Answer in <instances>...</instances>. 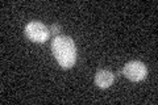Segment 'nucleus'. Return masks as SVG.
<instances>
[{
	"label": "nucleus",
	"instance_id": "nucleus-1",
	"mask_svg": "<svg viewBox=\"0 0 158 105\" xmlns=\"http://www.w3.org/2000/svg\"><path fill=\"white\" fill-rule=\"evenodd\" d=\"M52 51L59 66L70 68L77 61V46L69 36H57L52 42Z\"/></svg>",
	"mask_w": 158,
	"mask_h": 105
},
{
	"label": "nucleus",
	"instance_id": "nucleus-2",
	"mask_svg": "<svg viewBox=\"0 0 158 105\" xmlns=\"http://www.w3.org/2000/svg\"><path fill=\"white\" fill-rule=\"evenodd\" d=\"M25 34L31 41L44 43L50 37V29L41 21H31L25 26Z\"/></svg>",
	"mask_w": 158,
	"mask_h": 105
},
{
	"label": "nucleus",
	"instance_id": "nucleus-3",
	"mask_svg": "<svg viewBox=\"0 0 158 105\" xmlns=\"http://www.w3.org/2000/svg\"><path fill=\"white\" fill-rule=\"evenodd\" d=\"M123 74L132 82H141L146 78L148 68L145 64L140 61H131L124 66Z\"/></svg>",
	"mask_w": 158,
	"mask_h": 105
},
{
	"label": "nucleus",
	"instance_id": "nucleus-4",
	"mask_svg": "<svg viewBox=\"0 0 158 105\" xmlns=\"http://www.w3.org/2000/svg\"><path fill=\"white\" fill-rule=\"evenodd\" d=\"M113 80H115V76L108 70H99L95 75V84L99 88H103V89L111 87Z\"/></svg>",
	"mask_w": 158,
	"mask_h": 105
},
{
	"label": "nucleus",
	"instance_id": "nucleus-5",
	"mask_svg": "<svg viewBox=\"0 0 158 105\" xmlns=\"http://www.w3.org/2000/svg\"><path fill=\"white\" fill-rule=\"evenodd\" d=\"M50 34H56V37L58 36V33H59V30H61V26L59 25H57V24H54V25H52L50 28Z\"/></svg>",
	"mask_w": 158,
	"mask_h": 105
}]
</instances>
